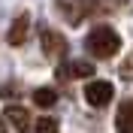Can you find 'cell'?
Returning a JSON list of instances; mask_svg holds the SVG:
<instances>
[{
  "label": "cell",
  "mask_w": 133,
  "mask_h": 133,
  "mask_svg": "<svg viewBox=\"0 0 133 133\" xmlns=\"http://www.w3.org/2000/svg\"><path fill=\"white\" fill-rule=\"evenodd\" d=\"M12 94H15V85H3L0 88V97H12Z\"/></svg>",
  "instance_id": "11"
},
{
  "label": "cell",
  "mask_w": 133,
  "mask_h": 133,
  "mask_svg": "<svg viewBox=\"0 0 133 133\" xmlns=\"http://www.w3.org/2000/svg\"><path fill=\"white\" fill-rule=\"evenodd\" d=\"M112 94H115V88H112V82H103V79H94V82L85 85V100L91 103V106H106V103H112Z\"/></svg>",
  "instance_id": "2"
},
{
  "label": "cell",
  "mask_w": 133,
  "mask_h": 133,
  "mask_svg": "<svg viewBox=\"0 0 133 133\" xmlns=\"http://www.w3.org/2000/svg\"><path fill=\"white\" fill-rule=\"evenodd\" d=\"M118 73L124 76V79H130V82H133V55H130V58H127L121 66H118Z\"/></svg>",
  "instance_id": "10"
},
{
  "label": "cell",
  "mask_w": 133,
  "mask_h": 133,
  "mask_svg": "<svg viewBox=\"0 0 133 133\" xmlns=\"http://www.w3.org/2000/svg\"><path fill=\"white\" fill-rule=\"evenodd\" d=\"M27 30H30V15H27V12H21V15H18L15 21H12L9 33H6L9 45H21V42L27 39Z\"/></svg>",
  "instance_id": "5"
},
{
  "label": "cell",
  "mask_w": 133,
  "mask_h": 133,
  "mask_svg": "<svg viewBox=\"0 0 133 133\" xmlns=\"http://www.w3.org/2000/svg\"><path fill=\"white\" fill-rule=\"evenodd\" d=\"M33 133H61V127H58L55 118H39V121L33 124Z\"/></svg>",
  "instance_id": "9"
},
{
  "label": "cell",
  "mask_w": 133,
  "mask_h": 133,
  "mask_svg": "<svg viewBox=\"0 0 133 133\" xmlns=\"http://www.w3.org/2000/svg\"><path fill=\"white\" fill-rule=\"evenodd\" d=\"M85 49L91 51L94 58H100V61L115 58L118 49H121V36H118L109 24H97L88 36H85Z\"/></svg>",
  "instance_id": "1"
},
{
  "label": "cell",
  "mask_w": 133,
  "mask_h": 133,
  "mask_svg": "<svg viewBox=\"0 0 133 133\" xmlns=\"http://www.w3.org/2000/svg\"><path fill=\"white\" fill-rule=\"evenodd\" d=\"M88 76H94V64H88V61H70V64H64L58 70V79H61V82H70V79H88Z\"/></svg>",
  "instance_id": "4"
},
{
  "label": "cell",
  "mask_w": 133,
  "mask_h": 133,
  "mask_svg": "<svg viewBox=\"0 0 133 133\" xmlns=\"http://www.w3.org/2000/svg\"><path fill=\"white\" fill-rule=\"evenodd\" d=\"M39 42H42V51H45V58H51V61H61L66 55V39L61 36L58 30H42L39 33Z\"/></svg>",
  "instance_id": "3"
},
{
  "label": "cell",
  "mask_w": 133,
  "mask_h": 133,
  "mask_svg": "<svg viewBox=\"0 0 133 133\" xmlns=\"http://www.w3.org/2000/svg\"><path fill=\"white\" fill-rule=\"evenodd\" d=\"M0 133H6V121H3V115H0Z\"/></svg>",
  "instance_id": "12"
},
{
  "label": "cell",
  "mask_w": 133,
  "mask_h": 133,
  "mask_svg": "<svg viewBox=\"0 0 133 133\" xmlns=\"http://www.w3.org/2000/svg\"><path fill=\"white\" fill-rule=\"evenodd\" d=\"M3 118H6L18 133H30V115H27L24 106H15V103H12V106L6 109V115H3Z\"/></svg>",
  "instance_id": "6"
},
{
  "label": "cell",
  "mask_w": 133,
  "mask_h": 133,
  "mask_svg": "<svg viewBox=\"0 0 133 133\" xmlns=\"http://www.w3.org/2000/svg\"><path fill=\"white\" fill-rule=\"evenodd\" d=\"M33 103L42 106V109L55 106V103H58V91H55V88H36V91H33Z\"/></svg>",
  "instance_id": "8"
},
{
  "label": "cell",
  "mask_w": 133,
  "mask_h": 133,
  "mask_svg": "<svg viewBox=\"0 0 133 133\" xmlns=\"http://www.w3.org/2000/svg\"><path fill=\"white\" fill-rule=\"evenodd\" d=\"M115 130H118V133H133V100H124V103H118Z\"/></svg>",
  "instance_id": "7"
}]
</instances>
